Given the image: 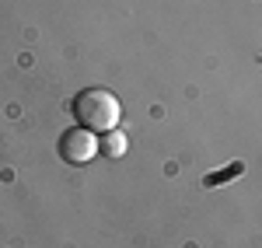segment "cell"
<instances>
[{
  "label": "cell",
  "instance_id": "cell-2",
  "mask_svg": "<svg viewBox=\"0 0 262 248\" xmlns=\"http://www.w3.org/2000/svg\"><path fill=\"white\" fill-rule=\"evenodd\" d=\"M60 157L67 165H88V161H95L101 150H98V133H91V129H84V126H70V129H63L60 144Z\"/></svg>",
  "mask_w": 262,
  "mask_h": 248
},
{
  "label": "cell",
  "instance_id": "cell-3",
  "mask_svg": "<svg viewBox=\"0 0 262 248\" xmlns=\"http://www.w3.org/2000/svg\"><path fill=\"white\" fill-rule=\"evenodd\" d=\"M126 147H129V140H126V133H122L119 126H116V129H108V133H101V137H98V150L105 154V157H112V161L126 154Z\"/></svg>",
  "mask_w": 262,
  "mask_h": 248
},
{
  "label": "cell",
  "instance_id": "cell-1",
  "mask_svg": "<svg viewBox=\"0 0 262 248\" xmlns=\"http://www.w3.org/2000/svg\"><path fill=\"white\" fill-rule=\"evenodd\" d=\"M70 112H74L77 126L98 133V137L108 133V129H116L119 119H122V105H119V98H116L108 87H84V91H77Z\"/></svg>",
  "mask_w": 262,
  "mask_h": 248
}]
</instances>
